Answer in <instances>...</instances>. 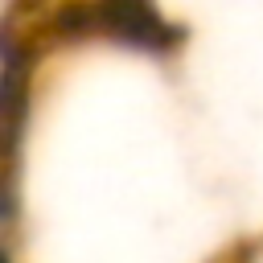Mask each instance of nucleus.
I'll return each mask as SVG.
<instances>
[{"label":"nucleus","mask_w":263,"mask_h":263,"mask_svg":"<svg viewBox=\"0 0 263 263\" xmlns=\"http://www.w3.org/2000/svg\"><path fill=\"white\" fill-rule=\"evenodd\" d=\"M58 4H62V0H58Z\"/></svg>","instance_id":"f03ea898"},{"label":"nucleus","mask_w":263,"mask_h":263,"mask_svg":"<svg viewBox=\"0 0 263 263\" xmlns=\"http://www.w3.org/2000/svg\"><path fill=\"white\" fill-rule=\"evenodd\" d=\"M53 29L70 37L90 33L140 53H168L181 41V33L152 0H62V8L53 12Z\"/></svg>","instance_id":"f257e3e1"}]
</instances>
